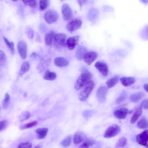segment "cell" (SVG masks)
<instances>
[{"label": "cell", "instance_id": "obj_45", "mask_svg": "<svg viewBox=\"0 0 148 148\" xmlns=\"http://www.w3.org/2000/svg\"><path fill=\"white\" fill-rule=\"evenodd\" d=\"M139 1L142 4L145 5H148V0H139Z\"/></svg>", "mask_w": 148, "mask_h": 148}, {"label": "cell", "instance_id": "obj_15", "mask_svg": "<svg viewBox=\"0 0 148 148\" xmlns=\"http://www.w3.org/2000/svg\"><path fill=\"white\" fill-rule=\"evenodd\" d=\"M56 34L55 32L53 30L50 31L46 34L45 37V40L46 45H51L53 42H55V38Z\"/></svg>", "mask_w": 148, "mask_h": 148}, {"label": "cell", "instance_id": "obj_16", "mask_svg": "<svg viewBox=\"0 0 148 148\" xmlns=\"http://www.w3.org/2000/svg\"><path fill=\"white\" fill-rule=\"evenodd\" d=\"M128 112L127 109L122 108L115 110L114 112V116L119 119H125L127 116Z\"/></svg>", "mask_w": 148, "mask_h": 148}, {"label": "cell", "instance_id": "obj_13", "mask_svg": "<svg viewBox=\"0 0 148 148\" xmlns=\"http://www.w3.org/2000/svg\"><path fill=\"white\" fill-rule=\"evenodd\" d=\"M79 36H75L67 39L66 45L69 50H72L75 48L79 42Z\"/></svg>", "mask_w": 148, "mask_h": 148}, {"label": "cell", "instance_id": "obj_18", "mask_svg": "<svg viewBox=\"0 0 148 148\" xmlns=\"http://www.w3.org/2000/svg\"><path fill=\"white\" fill-rule=\"evenodd\" d=\"M54 64L59 67H63L67 66L69 63V61L66 58L62 57H58L54 60Z\"/></svg>", "mask_w": 148, "mask_h": 148}, {"label": "cell", "instance_id": "obj_2", "mask_svg": "<svg viewBox=\"0 0 148 148\" xmlns=\"http://www.w3.org/2000/svg\"><path fill=\"white\" fill-rule=\"evenodd\" d=\"M94 86L93 82L92 80L89 82L83 88L79 95V99L82 101H85L93 90Z\"/></svg>", "mask_w": 148, "mask_h": 148}, {"label": "cell", "instance_id": "obj_19", "mask_svg": "<svg viewBox=\"0 0 148 148\" xmlns=\"http://www.w3.org/2000/svg\"><path fill=\"white\" fill-rule=\"evenodd\" d=\"M122 84L125 86H128L134 84L135 82V78L132 77H123L120 79Z\"/></svg>", "mask_w": 148, "mask_h": 148}, {"label": "cell", "instance_id": "obj_8", "mask_svg": "<svg viewBox=\"0 0 148 148\" xmlns=\"http://www.w3.org/2000/svg\"><path fill=\"white\" fill-rule=\"evenodd\" d=\"M136 140L139 144L147 147L148 130H146L138 134L136 137Z\"/></svg>", "mask_w": 148, "mask_h": 148}, {"label": "cell", "instance_id": "obj_51", "mask_svg": "<svg viewBox=\"0 0 148 148\" xmlns=\"http://www.w3.org/2000/svg\"><path fill=\"white\" fill-rule=\"evenodd\" d=\"M60 0L61 1H63L65 0Z\"/></svg>", "mask_w": 148, "mask_h": 148}, {"label": "cell", "instance_id": "obj_9", "mask_svg": "<svg viewBox=\"0 0 148 148\" xmlns=\"http://www.w3.org/2000/svg\"><path fill=\"white\" fill-rule=\"evenodd\" d=\"M97 56V54L95 51L88 52L84 56L83 59L87 65H90L96 60Z\"/></svg>", "mask_w": 148, "mask_h": 148}, {"label": "cell", "instance_id": "obj_17", "mask_svg": "<svg viewBox=\"0 0 148 148\" xmlns=\"http://www.w3.org/2000/svg\"><path fill=\"white\" fill-rule=\"evenodd\" d=\"M88 52L87 49L84 46L79 45L76 49L75 56L78 60H81L83 59L84 55Z\"/></svg>", "mask_w": 148, "mask_h": 148}, {"label": "cell", "instance_id": "obj_25", "mask_svg": "<svg viewBox=\"0 0 148 148\" xmlns=\"http://www.w3.org/2000/svg\"><path fill=\"white\" fill-rule=\"evenodd\" d=\"M56 74L55 72L47 70L44 74L43 78L46 80L53 81L56 78Z\"/></svg>", "mask_w": 148, "mask_h": 148}, {"label": "cell", "instance_id": "obj_50", "mask_svg": "<svg viewBox=\"0 0 148 148\" xmlns=\"http://www.w3.org/2000/svg\"><path fill=\"white\" fill-rule=\"evenodd\" d=\"M147 147H148V141L147 142Z\"/></svg>", "mask_w": 148, "mask_h": 148}, {"label": "cell", "instance_id": "obj_42", "mask_svg": "<svg viewBox=\"0 0 148 148\" xmlns=\"http://www.w3.org/2000/svg\"><path fill=\"white\" fill-rule=\"evenodd\" d=\"M8 125V122L6 120H4L0 121V131L4 130L7 126Z\"/></svg>", "mask_w": 148, "mask_h": 148}, {"label": "cell", "instance_id": "obj_44", "mask_svg": "<svg viewBox=\"0 0 148 148\" xmlns=\"http://www.w3.org/2000/svg\"><path fill=\"white\" fill-rule=\"evenodd\" d=\"M87 0H77V2L79 6L82 7L86 3Z\"/></svg>", "mask_w": 148, "mask_h": 148}, {"label": "cell", "instance_id": "obj_22", "mask_svg": "<svg viewBox=\"0 0 148 148\" xmlns=\"http://www.w3.org/2000/svg\"><path fill=\"white\" fill-rule=\"evenodd\" d=\"M119 79V77L118 76H114L109 79L106 83L107 87L110 88L114 87L118 83Z\"/></svg>", "mask_w": 148, "mask_h": 148}, {"label": "cell", "instance_id": "obj_12", "mask_svg": "<svg viewBox=\"0 0 148 148\" xmlns=\"http://www.w3.org/2000/svg\"><path fill=\"white\" fill-rule=\"evenodd\" d=\"M107 91V88L104 86H100L98 88L97 92V96L99 101L100 102L105 101Z\"/></svg>", "mask_w": 148, "mask_h": 148}, {"label": "cell", "instance_id": "obj_7", "mask_svg": "<svg viewBox=\"0 0 148 148\" xmlns=\"http://www.w3.org/2000/svg\"><path fill=\"white\" fill-rule=\"evenodd\" d=\"M17 50L21 58L25 59L26 58L27 54V45L24 40H21L17 44Z\"/></svg>", "mask_w": 148, "mask_h": 148}, {"label": "cell", "instance_id": "obj_23", "mask_svg": "<svg viewBox=\"0 0 148 148\" xmlns=\"http://www.w3.org/2000/svg\"><path fill=\"white\" fill-rule=\"evenodd\" d=\"M142 113V110L141 107L138 108L135 111L132 116L130 122L132 123H135L141 115Z\"/></svg>", "mask_w": 148, "mask_h": 148}, {"label": "cell", "instance_id": "obj_28", "mask_svg": "<svg viewBox=\"0 0 148 148\" xmlns=\"http://www.w3.org/2000/svg\"><path fill=\"white\" fill-rule=\"evenodd\" d=\"M137 127L140 129L148 127V120L145 118H142L137 123Z\"/></svg>", "mask_w": 148, "mask_h": 148}, {"label": "cell", "instance_id": "obj_48", "mask_svg": "<svg viewBox=\"0 0 148 148\" xmlns=\"http://www.w3.org/2000/svg\"><path fill=\"white\" fill-rule=\"evenodd\" d=\"M35 147L36 148H40L41 147V145H36V147Z\"/></svg>", "mask_w": 148, "mask_h": 148}, {"label": "cell", "instance_id": "obj_43", "mask_svg": "<svg viewBox=\"0 0 148 148\" xmlns=\"http://www.w3.org/2000/svg\"><path fill=\"white\" fill-rule=\"evenodd\" d=\"M141 106L142 108L145 109H148V99L143 100L141 103Z\"/></svg>", "mask_w": 148, "mask_h": 148}, {"label": "cell", "instance_id": "obj_6", "mask_svg": "<svg viewBox=\"0 0 148 148\" xmlns=\"http://www.w3.org/2000/svg\"><path fill=\"white\" fill-rule=\"evenodd\" d=\"M61 12L64 21H69L72 18L73 16L72 10L67 4L65 3L62 5Z\"/></svg>", "mask_w": 148, "mask_h": 148}, {"label": "cell", "instance_id": "obj_4", "mask_svg": "<svg viewBox=\"0 0 148 148\" xmlns=\"http://www.w3.org/2000/svg\"><path fill=\"white\" fill-rule=\"evenodd\" d=\"M121 130L120 127L117 125L113 124L109 127L106 130L104 135V137L110 138L117 135Z\"/></svg>", "mask_w": 148, "mask_h": 148}, {"label": "cell", "instance_id": "obj_30", "mask_svg": "<svg viewBox=\"0 0 148 148\" xmlns=\"http://www.w3.org/2000/svg\"><path fill=\"white\" fill-rule=\"evenodd\" d=\"M140 35L143 39L148 40V24L142 29L140 32Z\"/></svg>", "mask_w": 148, "mask_h": 148}, {"label": "cell", "instance_id": "obj_33", "mask_svg": "<svg viewBox=\"0 0 148 148\" xmlns=\"http://www.w3.org/2000/svg\"><path fill=\"white\" fill-rule=\"evenodd\" d=\"M25 5L32 8H35L37 5V0H22Z\"/></svg>", "mask_w": 148, "mask_h": 148}, {"label": "cell", "instance_id": "obj_38", "mask_svg": "<svg viewBox=\"0 0 148 148\" xmlns=\"http://www.w3.org/2000/svg\"><path fill=\"white\" fill-rule=\"evenodd\" d=\"M6 61V58L4 53L2 50L0 51V65L4 66Z\"/></svg>", "mask_w": 148, "mask_h": 148}, {"label": "cell", "instance_id": "obj_3", "mask_svg": "<svg viewBox=\"0 0 148 148\" xmlns=\"http://www.w3.org/2000/svg\"><path fill=\"white\" fill-rule=\"evenodd\" d=\"M82 23V22L80 19L75 18L68 23L66 26V28L68 32L72 33L80 28Z\"/></svg>", "mask_w": 148, "mask_h": 148}, {"label": "cell", "instance_id": "obj_35", "mask_svg": "<svg viewBox=\"0 0 148 148\" xmlns=\"http://www.w3.org/2000/svg\"><path fill=\"white\" fill-rule=\"evenodd\" d=\"M127 143V139L125 137H122L120 138L117 141L116 143V147H124L126 144Z\"/></svg>", "mask_w": 148, "mask_h": 148}, {"label": "cell", "instance_id": "obj_36", "mask_svg": "<svg viewBox=\"0 0 148 148\" xmlns=\"http://www.w3.org/2000/svg\"><path fill=\"white\" fill-rule=\"evenodd\" d=\"M38 124V122L37 121H33L22 125L20 127V129L23 130L31 128L36 126Z\"/></svg>", "mask_w": 148, "mask_h": 148}, {"label": "cell", "instance_id": "obj_24", "mask_svg": "<svg viewBox=\"0 0 148 148\" xmlns=\"http://www.w3.org/2000/svg\"><path fill=\"white\" fill-rule=\"evenodd\" d=\"M144 95L145 94L143 92H139L131 95L130 99L132 102H136L142 99Z\"/></svg>", "mask_w": 148, "mask_h": 148}, {"label": "cell", "instance_id": "obj_10", "mask_svg": "<svg viewBox=\"0 0 148 148\" xmlns=\"http://www.w3.org/2000/svg\"><path fill=\"white\" fill-rule=\"evenodd\" d=\"M51 60L48 56H45L42 57L37 67L39 71L42 72L46 69L50 63Z\"/></svg>", "mask_w": 148, "mask_h": 148}, {"label": "cell", "instance_id": "obj_49", "mask_svg": "<svg viewBox=\"0 0 148 148\" xmlns=\"http://www.w3.org/2000/svg\"><path fill=\"white\" fill-rule=\"evenodd\" d=\"M12 1H14V2H15L17 1L18 0H11Z\"/></svg>", "mask_w": 148, "mask_h": 148}, {"label": "cell", "instance_id": "obj_29", "mask_svg": "<svg viewBox=\"0 0 148 148\" xmlns=\"http://www.w3.org/2000/svg\"><path fill=\"white\" fill-rule=\"evenodd\" d=\"M3 38L6 45L10 50L11 53L12 55L14 54L15 52L14 43L12 42L9 41L7 38L4 36H3Z\"/></svg>", "mask_w": 148, "mask_h": 148}, {"label": "cell", "instance_id": "obj_11", "mask_svg": "<svg viewBox=\"0 0 148 148\" xmlns=\"http://www.w3.org/2000/svg\"><path fill=\"white\" fill-rule=\"evenodd\" d=\"M95 66L104 76H107L108 72V66L106 63L101 62H96Z\"/></svg>", "mask_w": 148, "mask_h": 148}, {"label": "cell", "instance_id": "obj_27", "mask_svg": "<svg viewBox=\"0 0 148 148\" xmlns=\"http://www.w3.org/2000/svg\"><path fill=\"white\" fill-rule=\"evenodd\" d=\"M95 143V140L91 138H88L85 139L84 141L81 144L79 148H88L93 145Z\"/></svg>", "mask_w": 148, "mask_h": 148}, {"label": "cell", "instance_id": "obj_46", "mask_svg": "<svg viewBox=\"0 0 148 148\" xmlns=\"http://www.w3.org/2000/svg\"><path fill=\"white\" fill-rule=\"evenodd\" d=\"M144 89L148 92V84L146 83L144 84L143 86Z\"/></svg>", "mask_w": 148, "mask_h": 148}, {"label": "cell", "instance_id": "obj_34", "mask_svg": "<svg viewBox=\"0 0 148 148\" xmlns=\"http://www.w3.org/2000/svg\"><path fill=\"white\" fill-rule=\"evenodd\" d=\"M49 0H39V9L42 11L45 10L49 4Z\"/></svg>", "mask_w": 148, "mask_h": 148}, {"label": "cell", "instance_id": "obj_37", "mask_svg": "<svg viewBox=\"0 0 148 148\" xmlns=\"http://www.w3.org/2000/svg\"><path fill=\"white\" fill-rule=\"evenodd\" d=\"M71 142V137L68 136L61 142L60 144L63 147H67L70 145Z\"/></svg>", "mask_w": 148, "mask_h": 148}, {"label": "cell", "instance_id": "obj_21", "mask_svg": "<svg viewBox=\"0 0 148 148\" xmlns=\"http://www.w3.org/2000/svg\"><path fill=\"white\" fill-rule=\"evenodd\" d=\"M48 129L46 127L38 128L35 130L37 138L38 139H42L45 137L47 135Z\"/></svg>", "mask_w": 148, "mask_h": 148}, {"label": "cell", "instance_id": "obj_14", "mask_svg": "<svg viewBox=\"0 0 148 148\" xmlns=\"http://www.w3.org/2000/svg\"><path fill=\"white\" fill-rule=\"evenodd\" d=\"M55 42L59 45L65 47L66 45L67 37L64 33H60L56 34L55 38Z\"/></svg>", "mask_w": 148, "mask_h": 148}, {"label": "cell", "instance_id": "obj_40", "mask_svg": "<svg viewBox=\"0 0 148 148\" xmlns=\"http://www.w3.org/2000/svg\"><path fill=\"white\" fill-rule=\"evenodd\" d=\"M126 94L125 92L122 93L116 100L117 104H119L123 102L126 97Z\"/></svg>", "mask_w": 148, "mask_h": 148}, {"label": "cell", "instance_id": "obj_47", "mask_svg": "<svg viewBox=\"0 0 148 148\" xmlns=\"http://www.w3.org/2000/svg\"><path fill=\"white\" fill-rule=\"evenodd\" d=\"M37 56V54L36 52H33L31 54V56L35 58Z\"/></svg>", "mask_w": 148, "mask_h": 148}, {"label": "cell", "instance_id": "obj_20", "mask_svg": "<svg viewBox=\"0 0 148 148\" xmlns=\"http://www.w3.org/2000/svg\"><path fill=\"white\" fill-rule=\"evenodd\" d=\"M86 136L84 133L81 132H76L73 137V142L76 144H79L86 139Z\"/></svg>", "mask_w": 148, "mask_h": 148}, {"label": "cell", "instance_id": "obj_5", "mask_svg": "<svg viewBox=\"0 0 148 148\" xmlns=\"http://www.w3.org/2000/svg\"><path fill=\"white\" fill-rule=\"evenodd\" d=\"M44 17L46 21L51 24L57 21L59 18V14L55 10H50L45 13Z\"/></svg>", "mask_w": 148, "mask_h": 148}, {"label": "cell", "instance_id": "obj_41", "mask_svg": "<svg viewBox=\"0 0 148 148\" xmlns=\"http://www.w3.org/2000/svg\"><path fill=\"white\" fill-rule=\"evenodd\" d=\"M32 144L31 143L27 142L20 143L18 145V148H32Z\"/></svg>", "mask_w": 148, "mask_h": 148}, {"label": "cell", "instance_id": "obj_39", "mask_svg": "<svg viewBox=\"0 0 148 148\" xmlns=\"http://www.w3.org/2000/svg\"><path fill=\"white\" fill-rule=\"evenodd\" d=\"M25 34L29 39H31L33 38L34 33L32 29L30 28H27L25 31Z\"/></svg>", "mask_w": 148, "mask_h": 148}, {"label": "cell", "instance_id": "obj_31", "mask_svg": "<svg viewBox=\"0 0 148 148\" xmlns=\"http://www.w3.org/2000/svg\"><path fill=\"white\" fill-rule=\"evenodd\" d=\"M30 113L28 111L23 112L19 115L18 118L20 121H22L28 119L31 116Z\"/></svg>", "mask_w": 148, "mask_h": 148}, {"label": "cell", "instance_id": "obj_1", "mask_svg": "<svg viewBox=\"0 0 148 148\" xmlns=\"http://www.w3.org/2000/svg\"><path fill=\"white\" fill-rule=\"evenodd\" d=\"M92 74L87 70H83L78 77L75 84V89L79 90L83 88L92 78Z\"/></svg>", "mask_w": 148, "mask_h": 148}, {"label": "cell", "instance_id": "obj_32", "mask_svg": "<svg viewBox=\"0 0 148 148\" xmlns=\"http://www.w3.org/2000/svg\"><path fill=\"white\" fill-rule=\"evenodd\" d=\"M10 101V97L9 94L6 93L5 95V96L2 103V108L5 109L8 108Z\"/></svg>", "mask_w": 148, "mask_h": 148}, {"label": "cell", "instance_id": "obj_26", "mask_svg": "<svg viewBox=\"0 0 148 148\" xmlns=\"http://www.w3.org/2000/svg\"><path fill=\"white\" fill-rule=\"evenodd\" d=\"M30 64L27 61L24 62L22 64L19 71V74L21 76L27 72L29 69Z\"/></svg>", "mask_w": 148, "mask_h": 148}]
</instances>
